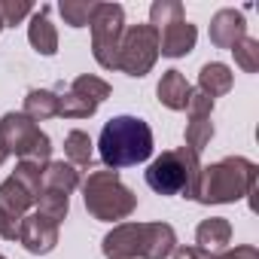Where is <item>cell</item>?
Segmentation results:
<instances>
[{
    "instance_id": "obj_12",
    "label": "cell",
    "mask_w": 259,
    "mask_h": 259,
    "mask_svg": "<svg viewBox=\"0 0 259 259\" xmlns=\"http://www.w3.org/2000/svg\"><path fill=\"white\" fill-rule=\"evenodd\" d=\"M16 238L25 244L28 253L43 256V253L55 250V244H58V223L49 220V217H43L40 210H34V213H28V217L22 220Z\"/></svg>"
},
{
    "instance_id": "obj_7",
    "label": "cell",
    "mask_w": 259,
    "mask_h": 259,
    "mask_svg": "<svg viewBox=\"0 0 259 259\" xmlns=\"http://www.w3.org/2000/svg\"><path fill=\"white\" fill-rule=\"evenodd\" d=\"M0 153L4 156H19L22 162H37L46 165L52 144L40 132V125L31 122L25 113H7L0 119Z\"/></svg>"
},
{
    "instance_id": "obj_25",
    "label": "cell",
    "mask_w": 259,
    "mask_h": 259,
    "mask_svg": "<svg viewBox=\"0 0 259 259\" xmlns=\"http://www.w3.org/2000/svg\"><path fill=\"white\" fill-rule=\"evenodd\" d=\"M34 7L31 4H0V16H4V25H16L25 16H31Z\"/></svg>"
},
{
    "instance_id": "obj_8",
    "label": "cell",
    "mask_w": 259,
    "mask_h": 259,
    "mask_svg": "<svg viewBox=\"0 0 259 259\" xmlns=\"http://www.w3.org/2000/svg\"><path fill=\"white\" fill-rule=\"evenodd\" d=\"M150 16H153V28L159 31V52L162 55L180 58V55L192 52V46H195V25L186 22L180 4L159 0V4H153Z\"/></svg>"
},
{
    "instance_id": "obj_26",
    "label": "cell",
    "mask_w": 259,
    "mask_h": 259,
    "mask_svg": "<svg viewBox=\"0 0 259 259\" xmlns=\"http://www.w3.org/2000/svg\"><path fill=\"white\" fill-rule=\"evenodd\" d=\"M207 259H259V253H256V247H238V250H223Z\"/></svg>"
},
{
    "instance_id": "obj_4",
    "label": "cell",
    "mask_w": 259,
    "mask_h": 259,
    "mask_svg": "<svg viewBox=\"0 0 259 259\" xmlns=\"http://www.w3.org/2000/svg\"><path fill=\"white\" fill-rule=\"evenodd\" d=\"M198 183H201V162L198 153H192L189 147L168 150L147 168V186L159 195L198 198Z\"/></svg>"
},
{
    "instance_id": "obj_14",
    "label": "cell",
    "mask_w": 259,
    "mask_h": 259,
    "mask_svg": "<svg viewBox=\"0 0 259 259\" xmlns=\"http://www.w3.org/2000/svg\"><path fill=\"white\" fill-rule=\"evenodd\" d=\"M229 238H232V226L223 220V217H210L198 226L195 232V241H198V250L204 256H217L229 247Z\"/></svg>"
},
{
    "instance_id": "obj_20",
    "label": "cell",
    "mask_w": 259,
    "mask_h": 259,
    "mask_svg": "<svg viewBox=\"0 0 259 259\" xmlns=\"http://www.w3.org/2000/svg\"><path fill=\"white\" fill-rule=\"evenodd\" d=\"M67 207H70V195L61 192V189H52V186H40V195H37V210L49 220H55L61 226V220L67 217Z\"/></svg>"
},
{
    "instance_id": "obj_30",
    "label": "cell",
    "mask_w": 259,
    "mask_h": 259,
    "mask_svg": "<svg viewBox=\"0 0 259 259\" xmlns=\"http://www.w3.org/2000/svg\"><path fill=\"white\" fill-rule=\"evenodd\" d=\"M0 259H7V256H0Z\"/></svg>"
},
{
    "instance_id": "obj_9",
    "label": "cell",
    "mask_w": 259,
    "mask_h": 259,
    "mask_svg": "<svg viewBox=\"0 0 259 259\" xmlns=\"http://www.w3.org/2000/svg\"><path fill=\"white\" fill-rule=\"evenodd\" d=\"M159 58V31L153 25H135L122 34L116 70L128 76H147Z\"/></svg>"
},
{
    "instance_id": "obj_18",
    "label": "cell",
    "mask_w": 259,
    "mask_h": 259,
    "mask_svg": "<svg viewBox=\"0 0 259 259\" xmlns=\"http://www.w3.org/2000/svg\"><path fill=\"white\" fill-rule=\"evenodd\" d=\"M232 89V70L220 61L213 64H204L201 73H198V92H204L207 98H217V95H226Z\"/></svg>"
},
{
    "instance_id": "obj_15",
    "label": "cell",
    "mask_w": 259,
    "mask_h": 259,
    "mask_svg": "<svg viewBox=\"0 0 259 259\" xmlns=\"http://www.w3.org/2000/svg\"><path fill=\"white\" fill-rule=\"evenodd\" d=\"M28 40L40 55H55L58 52V34H55V28L49 22V7L34 10V19L28 25Z\"/></svg>"
},
{
    "instance_id": "obj_29",
    "label": "cell",
    "mask_w": 259,
    "mask_h": 259,
    "mask_svg": "<svg viewBox=\"0 0 259 259\" xmlns=\"http://www.w3.org/2000/svg\"><path fill=\"white\" fill-rule=\"evenodd\" d=\"M4 159H7V156H4V153H0V162H4Z\"/></svg>"
},
{
    "instance_id": "obj_2",
    "label": "cell",
    "mask_w": 259,
    "mask_h": 259,
    "mask_svg": "<svg viewBox=\"0 0 259 259\" xmlns=\"http://www.w3.org/2000/svg\"><path fill=\"white\" fill-rule=\"evenodd\" d=\"M177 247L168 223H122L104 238L107 259H165Z\"/></svg>"
},
{
    "instance_id": "obj_22",
    "label": "cell",
    "mask_w": 259,
    "mask_h": 259,
    "mask_svg": "<svg viewBox=\"0 0 259 259\" xmlns=\"http://www.w3.org/2000/svg\"><path fill=\"white\" fill-rule=\"evenodd\" d=\"M64 153H67L73 168H89L92 165V141H89V135L79 132V128L70 132L67 141H64Z\"/></svg>"
},
{
    "instance_id": "obj_23",
    "label": "cell",
    "mask_w": 259,
    "mask_h": 259,
    "mask_svg": "<svg viewBox=\"0 0 259 259\" xmlns=\"http://www.w3.org/2000/svg\"><path fill=\"white\" fill-rule=\"evenodd\" d=\"M210 138H213L210 119H189V125H186V147L192 153H201L210 144Z\"/></svg>"
},
{
    "instance_id": "obj_28",
    "label": "cell",
    "mask_w": 259,
    "mask_h": 259,
    "mask_svg": "<svg viewBox=\"0 0 259 259\" xmlns=\"http://www.w3.org/2000/svg\"><path fill=\"white\" fill-rule=\"evenodd\" d=\"M4 28H7V25H4V16H0V31H4Z\"/></svg>"
},
{
    "instance_id": "obj_1",
    "label": "cell",
    "mask_w": 259,
    "mask_h": 259,
    "mask_svg": "<svg viewBox=\"0 0 259 259\" xmlns=\"http://www.w3.org/2000/svg\"><path fill=\"white\" fill-rule=\"evenodd\" d=\"M98 153L107 171L141 165L153 156V132L141 116H113L101 132Z\"/></svg>"
},
{
    "instance_id": "obj_10",
    "label": "cell",
    "mask_w": 259,
    "mask_h": 259,
    "mask_svg": "<svg viewBox=\"0 0 259 259\" xmlns=\"http://www.w3.org/2000/svg\"><path fill=\"white\" fill-rule=\"evenodd\" d=\"M92 25V52L95 61L107 70H116V55H119V43L125 34V13L119 4H98Z\"/></svg>"
},
{
    "instance_id": "obj_24",
    "label": "cell",
    "mask_w": 259,
    "mask_h": 259,
    "mask_svg": "<svg viewBox=\"0 0 259 259\" xmlns=\"http://www.w3.org/2000/svg\"><path fill=\"white\" fill-rule=\"evenodd\" d=\"M232 52H235V61H238L247 73H253V70L259 67V43H256L253 37H241Z\"/></svg>"
},
{
    "instance_id": "obj_5",
    "label": "cell",
    "mask_w": 259,
    "mask_h": 259,
    "mask_svg": "<svg viewBox=\"0 0 259 259\" xmlns=\"http://www.w3.org/2000/svg\"><path fill=\"white\" fill-rule=\"evenodd\" d=\"M256 183V165L250 159H223L217 165L201 168V183H198V201L204 204H226L241 195H250Z\"/></svg>"
},
{
    "instance_id": "obj_6",
    "label": "cell",
    "mask_w": 259,
    "mask_h": 259,
    "mask_svg": "<svg viewBox=\"0 0 259 259\" xmlns=\"http://www.w3.org/2000/svg\"><path fill=\"white\" fill-rule=\"evenodd\" d=\"M82 198L85 207L95 220L101 223H113V220H125L132 217L138 207V195L128 189L116 171H95L89 174V180L82 183Z\"/></svg>"
},
{
    "instance_id": "obj_19",
    "label": "cell",
    "mask_w": 259,
    "mask_h": 259,
    "mask_svg": "<svg viewBox=\"0 0 259 259\" xmlns=\"http://www.w3.org/2000/svg\"><path fill=\"white\" fill-rule=\"evenodd\" d=\"M43 186H52V189H61V192H73L79 186V171L70 165V162H49L43 168Z\"/></svg>"
},
{
    "instance_id": "obj_21",
    "label": "cell",
    "mask_w": 259,
    "mask_h": 259,
    "mask_svg": "<svg viewBox=\"0 0 259 259\" xmlns=\"http://www.w3.org/2000/svg\"><path fill=\"white\" fill-rule=\"evenodd\" d=\"M58 13H61L64 25H70V28H85V25L95 19L98 4H85V0H61V4H58Z\"/></svg>"
},
{
    "instance_id": "obj_27",
    "label": "cell",
    "mask_w": 259,
    "mask_h": 259,
    "mask_svg": "<svg viewBox=\"0 0 259 259\" xmlns=\"http://www.w3.org/2000/svg\"><path fill=\"white\" fill-rule=\"evenodd\" d=\"M174 259H207L198 247H174Z\"/></svg>"
},
{
    "instance_id": "obj_11",
    "label": "cell",
    "mask_w": 259,
    "mask_h": 259,
    "mask_svg": "<svg viewBox=\"0 0 259 259\" xmlns=\"http://www.w3.org/2000/svg\"><path fill=\"white\" fill-rule=\"evenodd\" d=\"M110 82H104L101 76H92V73H82L70 82L67 92L58 95V116H67V119H89L95 116V110L110 98Z\"/></svg>"
},
{
    "instance_id": "obj_13",
    "label": "cell",
    "mask_w": 259,
    "mask_h": 259,
    "mask_svg": "<svg viewBox=\"0 0 259 259\" xmlns=\"http://www.w3.org/2000/svg\"><path fill=\"white\" fill-rule=\"evenodd\" d=\"M247 37L244 34V16L235 10H220L210 22V43L220 49H235V43Z\"/></svg>"
},
{
    "instance_id": "obj_16",
    "label": "cell",
    "mask_w": 259,
    "mask_h": 259,
    "mask_svg": "<svg viewBox=\"0 0 259 259\" xmlns=\"http://www.w3.org/2000/svg\"><path fill=\"white\" fill-rule=\"evenodd\" d=\"M159 101L168 107V110H186L189 104V95H192V85L186 82V76L180 70H165V76L159 79Z\"/></svg>"
},
{
    "instance_id": "obj_3",
    "label": "cell",
    "mask_w": 259,
    "mask_h": 259,
    "mask_svg": "<svg viewBox=\"0 0 259 259\" xmlns=\"http://www.w3.org/2000/svg\"><path fill=\"white\" fill-rule=\"evenodd\" d=\"M43 168L46 165H37V162H19L16 174L0 186V238L16 241L19 226L28 217V207L40 195Z\"/></svg>"
},
{
    "instance_id": "obj_17",
    "label": "cell",
    "mask_w": 259,
    "mask_h": 259,
    "mask_svg": "<svg viewBox=\"0 0 259 259\" xmlns=\"http://www.w3.org/2000/svg\"><path fill=\"white\" fill-rule=\"evenodd\" d=\"M25 116H28L31 122H43V119L58 116V92L31 89L28 98H25Z\"/></svg>"
}]
</instances>
